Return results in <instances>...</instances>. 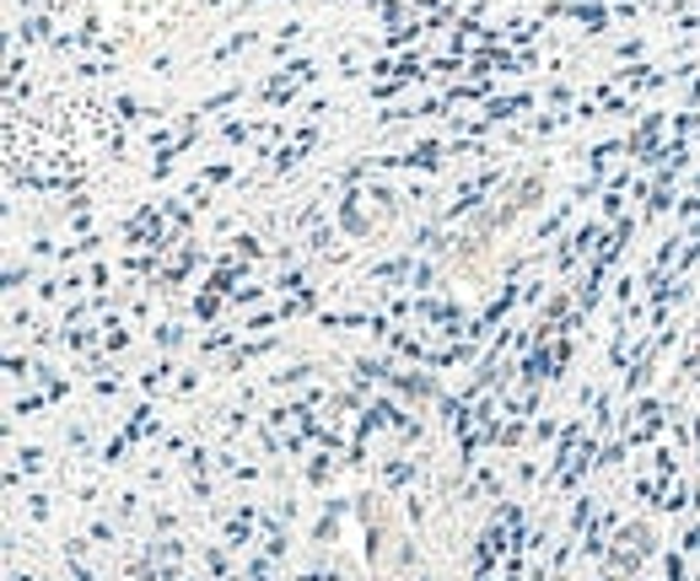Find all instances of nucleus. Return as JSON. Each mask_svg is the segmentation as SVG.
Returning a JSON list of instances; mask_svg holds the SVG:
<instances>
[]
</instances>
